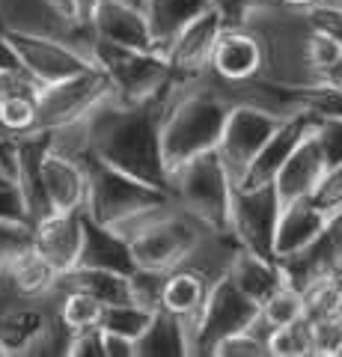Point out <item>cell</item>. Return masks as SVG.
I'll list each match as a JSON object with an SVG mask.
<instances>
[{
  "label": "cell",
  "instance_id": "cell-32",
  "mask_svg": "<svg viewBox=\"0 0 342 357\" xmlns=\"http://www.w3.org/2000/svg\"><path fill=\"white\" fill-rule=\"evenodd\" d=\"M268 351L271 357H313L310 319H301L286 328H274L268 337Z\"/></svg>",
  "mask_w": 342,
  "mask_h": 357
},
{
  "label": "cell",
  "instance_id": "cell-4",
  "mask_svg": "<svg viewBox=\"0 0 342 357\" xmlns=\"http://www.w3.org/2000/svg\"><path fill=\"white\" fill-rule=\"evenodd\" d=\"M84 161H86V176H90V194H86L84 211L90 218H95L98 223L114 227V223L137 215L143 208L170 199L167 191H161V188L149 185V182H140V178L98 161L93 152H84Z\"/></svg>",
  "mask_w": 342,
  "mask_h": 357
},
{
  "label": "cell",
  "instance_id": "cell-16",
  "mask_svg": "<svg viewBox=\"0 0 342 357\" xmlns=\"http://www.w3.org/2000/svg\"><path fill=\"white\" fill-rule=\"evenodd\" d=\"M313 126V114H306V110H297V114L286 116L280 122V128L271 134L268 143L256 152V158L250 161L247 173L238 178V188H262V185H274L277 182V176L283 170V164L289 161V155L295 152V146L301 143V137Z\"/></svg>",
  "mask_w": 342,
  "mask_h": 357
},
{
  "label": "cell",
  "instance_id": "cell-42",
  "mask_svg": "<svg viewBox=\"0 0 342 357\" xmlns=\"http://www.w3.org/2000/svg\"><path fill=\"white\" fill-rule=\"evenodd\" d=\"M69 357H104L102 328H93V331H81V333H75V337H72Z\"/></svg>",
  "mask_w": 342,
  "mask_h": 357
},
{
  "label": "cell",
  "instance_id": "cell-39",
  "mask_svg": "<svg viewBox=\"0 0 342 357\" xmlns=\"http://www.w3.org/2000/svg\"><path fill=\"white\" fill-rule=\"evenodd\" d=\"M313 203L322 208L327 218L342 208V161L327 167L325 178L318 182V188L313 191Z\"/></svg>",
  "mask_w": 342,
  "mask_h": 357
},
{
  "label": "cell",
  "instance_id": "cell-41",
  "mask_svg": "<svg viewBox=\"0 0 342 357\" xmlns=\"http://www.w3.org/2000/svg\"><path fill=\"white\" fill-rule=\"evenodd\" d=\"M306 15H310V21L318 30H325L327 36H334L342 45V6L339 3H318L313 9H306Z\"/></svg>",
  "mask_w": 342,
  "mask_h": 357
},
{
  "label": "cell",
  "instance_id": "cell-48",
  "mask_svg": "<svg viewBox=\"0 0 342 357\" xmlns=\"http://www.w3.org/2000/svg\"><path fill=\"white\" fill-rule=\"evenodd\" d=\"M0 185H15V178L9 176V173L3 170V167H0Z\"/></svg>",
  "mask_w": 342,
  "mask_h": 357
},
{
  "label": "cell",
  "instance_id": "cell-52",
  "mask_svg": "<svg viewBox=\"0 0 342 357\" xmlns=\"http://www.w3.org/2000/svg\"><path fill=\"white\" fill-rule=\"evenodd\" d=\"M131 3H140V0H131Z\"/></svg>",
  "mask_w": 342,
  "mask_h": 357
},
{
  "label": "cell",
  "instance_id": "cell-14",
  "mask_svg": "<svg viewBox=\"0 0 342 357\" xmlns=\"http://www.w3.org/2000/svg\"><path fill=\"white\" fill-rule=\"evenodd\" d=\"M212 286H215L212 277L194 265H179L167 274L164 310L173 312V316L182 321V328L187 333V345H191V357H194V342H196V333H200L203 310H205Z\"/></svg>",
  "mask_w": 342,
  "mask_h": 357
},
{
  "label": "cell",
  "instance_id": "cell-17",
  "mask_svg": "<svg viewBox=\"0 0 342 357\" xmlns=\"http://www.w3.org/2000/svg\"><path fill=\"white\" fill-rule=\"evenodd\" d=\"M327 167L330 164L322 149V140H318V134H316V116H313L310 131L301 137V143H297L295 152L289 155V161L283 164L277 182H274V188H277V194H280V203L313 197L318 182H322L327 173Z\"/></svg>",
  "mask_w": 342,
  "mask_h": 357
},
{
  "label": "cell",
  "instance_id": "cell-34",
  "mask_svg": "<svg viewBox=\"0 0 342 357\" xmlns=\"http://www.w3.org/2000/svg\"><path fill=\"white\" fill-rule=\"evenodd\" d=\"M30 248H33V220L0 218V268Z\"/></svg>",
  "mask_w": 342,
  "mask_h": 357
},
{
  "label": "cell",
  "instance_id": "cell-30",
  "mask_svg": "<svg viewBox=\"0 0 342 357\" xmlns=\"http://www.w3.org/2000/svg\"><path fill=\"white\" fill-rule=\"evenodd\" d=\"M301 292H304V310L310 321L342 319V283L336 280V274L313 280Z\"/></svg>",
  "mask_w": 342,
  "mask_h": 357
},
{
  "label": "cell",
  "instance_id": "cell-6",
  "mask_svg": "<svg viewBox=\"0 0 342 357\" xmlns=\"http://www.w3.org/2000/svg\"><path fill=\"white\" fill-rule=\"evenodd\" d=\"M280 194L274 185L262 188H233V203H229L226 229L233 238L250 253L274 256V238H277L280 220ZM277 259V256H274Z\"/></svg>",
  "mask_w": 342,
  "mask_h": 357
},
{
  "label": "cell",
  "instance_id": "cell-40",
  "mask_svg": "<svg viewBox=\"0 0 342 357\" xmlns=\"http://www.w3.org/2000/svg\"><path fill=\"white\" fill-rule=\"evenodd\" d=\"M316 134H318V140H322L327 164H339L342 161V119H318L316 116Z\"/></svg>",
  "mask_w": 342,
  "mask_h": 357
},
{
  "label": "cell",
  "instance_id": "cell-47",
  "mask_svg": "<svg viewBox=\"0 0 342 357\" xmlns=\"http://www.w3.org/2000/svg\"><path fill=\"white\" fill-rule=\"evenodd\" d=\"M274 3L289 6V9H313V6H318V3H325V0H274Z\"/></svg>",
  "mask_w": 342,
  "mask_h": 357
},
{
  "label": "cell",
  "instance_id": "cell-19",
  "mask_svg": "<svg viewBox=\"0 0 342 357\" xmlns=\"http://www.w3.org/2000/svg\"><path fill=\"white\" fill-rule=\"evenodd\" d=\"M90 27L95 33V39L125 45V48L158 51L140 3H131V0H102L93 13Z\"/></svg>",
  "mask_w": 342,
  "mask_h": 357
},
{
  "label": "cell",
  "instance_id": "cell-35",
  "mask_svg": "<svg viewBox=\"0 0 342 357\" xmlns=\"http://www.w3.org/2000/svg\"><path fill=\"white\" fill-rule=\"evenodd\" d=\"M295 96L306 114H313L318 119H342V86L295 89Z\"/></svg>",
  "mask_w": 342,
  "mask_h": 357
},
{
  "label": "cell",
  "instance_id": "cell-9",
  "mask_svg": "<svg viewBox=\"0 0 342 357\" xmlns=\"http://www.w3.org/2000/svg\"><path fill=\"white\" fill-rule=\"evenodd\" d=\"M9 42L15 45L21 66L27 72H33L42 84H60L65 77L93 69V60L81 54L78 48H72L69 42L42 36V33H24V30H6Z\"/></svg>",
  "mask_w": 342,
  "mask_h": 357
},
{
  "label": "cell",
  "instance_id": "cell-44",
  "mask_svg": "<svg viewBox=\"0 0 342 357\" xmlns=\"http://www.w3.org/2000/svg\"><path fill=\"white\" fill-rule=\"evenodd\" d=\"M0 218H27L24 199L15 185H0Z\"/></svg>",
  "mask_w": 342,
  "mask_h": 357
},
{
  "label": "cell",
  "instance_id": "cell-23",
  "mask_svg": "<svg viewBox=\"0 0 342 357\" xmlns=\"http://www.w3.org/2000/svg\"><path fill=\"white\" fill-rule=\"evenodd\" d=\"M215 3L217 0H140V9L149 21L155 48L164 51L194 18H200Z\"/></svg>",
  "mask_w": 342,
  "mask_h": 357
},
{
  "label": "cell",
  "instance_id": "cell-50",
  "mask_svg": "<svg viewBox=\"0 0 342 357\" xmlns=\"http://www.w3.org/2000/svg\"><path fill=\"white\" fill-rule=\"evenodd\" d=\"M336 280H339V283H342V271H339V274H336Z\"/></svg>",
  "mask_w": 342,
  "mask_h": 357
},
{
  "label": "cell",
  "instance_id": "cell-26",
  "mask_svg": "<svg viewBox=\"0 0 342 357\" xmlns=\"http://www.w3.org/2000/svg\"><path fill=\"white\" fill-rule=\"evenodd\" d=\"M137 357H191L182 321L167 310H158L146 331L137 337Z\"/></svg>",
  "mask_w": 342,
  "mask_h": 357
},
{
  "label": "cell",
  "instance_id": "cell-3",
  "mask_svg": "<svg viewBox=\"0 0 342 357\" xmlns=\"http://www.w3.org/2000/svg\"><path fill=\"white\" fill-rule=\"evenodd\" d=\"M233 188L235 182L229 176L226 164L220 161L217 149L170 167L167 176V194L185 211H191V215L205 220L215 229H226Z\"/></svg>",
  "mask_w": 342,
  "mask_h": 357
},
{
  "label": "cell",
  "instance_id": "cell-31",
  "mask_svg": "<svg viewBox=\"0 0 342 357\" xmlns=\"http://www.w3.org/2000/svg\"><path fill=\"white\" fill-rule=\"evenodd\" d=\"M167 274L170 271H158V268H143L137 265L128 274V289H131V301L137 307L158 312L164 310V286H167Z\"/></svg>",
  "mask_w": 342,
  "mask_h": 357
},
{
  "label": "cell",
  "instance_id": "cell-43",
  "mask_svg": "<svg viewBox=\"0 0 342 357\" xmlns=\"http://www.w3.org/2000/svg\"><path fill=\"white\" fill-rule=\"evenodd\" d=\"M102 340H104V357H137V340L125 337V333L102 328Z\"/></svg>",
  "mask_w": 342,
  "mask_h": 357
},
{
  "label": "cell",
  "instance_id": "cell-27",
  "mask_svg": "<svg viewBox=\"0 0 342 357\" xmlns=\"http://www.w3.org/2000/svg\"><path fill=\"white\" fill-rule=\"evenodd\" d=\"M306 319V310H304V292L292 283H283L277 292H274L265 304L259 307V316L256 321L250 325V331H256L259 337L268 342L271 331L274 328H286V325H295V321ZM271 354V351H268Z\"/></svg>",
  "mask_w": 342,
  "mask_h": 357
},
{
  "label": "cell",
  "instance_id": "cell-1",
  "mask_svg": "<svg viewBox=\"0 0 342 357\" xmlns=\"http://www.w3.org/2000/svg\"><path fill=\"white\" fill-rule=\"evenodd\" d=\"M229 105L191 81H173L161 110V146L167 167L217 149Z\"/></svg>",
  "mask_w": 342,
  "mask_h": 357
},
{
  "label": "cell",
  "instance_id": "cell-53",
  "mask_svg": "<svg viewBox=\"0 0 342 357\" xmlns=\"http://www.w3.org/2000/svg\"><path fill=\"white\" fill-rule=\"evenodd\" d=\"M336 3H339V6H342V0H336Z\"/></svg>",
  "mask_w": 342,
  "mask_h": 357
},
{
  "label": "cell",
  "instance_id": "cell-5",
  "mask_svg": "<svg viewBox=\"0 0 342 357\" xmlns=\"http://www.w3.org/2000/svg\"><path fill=\"white\" fill-rule=\"evenodd\" d=\"M110 98H114V84L98 66L65 77L60 84H48L39 98V131L78 126Z\"/></svg>",
  "mask_w": 342,
  "mask_h": 357
},
{
  "label": "cell",
  "instance_id": "cell-15",
  "mask_svg": "<svg viewBox=\"0 0 342 357\" xmlns=\"http://www.w3.org/2000/svg\"><path fill=\"white\" fill-rule=\"evenodd\" d=\"M33 248L57 268L60 274L72 271L81 262L84 248V211H51L33 223Z\"/></svg>",
  "mask_w": 342,
  "mask_h": 357
},
{
  "label": "cell",
  "instance_id": "cell-45",
  "mask_svg": "<svg viewBox=\"0 0 342 357\" xmlns=\"http://www.w3.org/2000/svg\"><path fill=\"white\" fill-rule=\"evenodd\" d=\"M98 3H102V0H75V15H78V21L90 24V21H93V13L98 9Z\"/></svg>",
  "mask_w": 342,
  "mask_h": 357
},
{
  "label": "cell",
  "instance_id": "cell-38",
  "mask_svg": "<svg viewBox=\"0 0 342 357\" xmlns=\"http://www.w3.org/2000/svg\"><path fill=\"white\" fill-rule=\"evenodd\" d=\"M313 357H342V319L310 321Z\"/></svg>",
  "mask_w": 342,
  "mask_h": 357
},
{
  "label": "cell",
  "instance_id": "cell-8",
  "mask_svg": "<svg viewBox=\"0 0 342 357\" xmlns=\"http://www.w3.org/2000/svg\"><path fill=\"white\" fill-rule=\"evenodd\" d=\"M286 116H277L271 110L253 107V105H233L226 116L224 134H220L217 143V155L220 161L226 164L233 182H238L241 176L247 173L250 161L256 158V152L268 143V137L280 128V122Z\"/></svg>",
  "mask_w": 342,
  "mask_h": 357
},
{
  "label": "cell",
  "instance_id": "cell-13",
  "mask_svg": "<svg viewBox=\"0 0 342 357\" xmlns=\"http://www.w3.org/2000/svg\"><path fill=\"white\" fill-rule=\"evenodd\" d=\"M280 265L286 271V280L297 289H306L313 280H322V277L339 274L342 271V208L327 218L325 229L318 232L313 244H306L304 250L280 259Z\"/></svg>",
  "mask_w": 342,
  "mask_h": 357
},
{
  "label": "cell",
  "instance_id": "cell-37",
  "mask_svg": "<svg viewBox=\"0 0 342 357\" xmlns=\"http://www.w3.org/2000/svg\"><path fill=\"white\" fill-rule=\"evenodd\" d=\"M212 357H271L268 354V342H265L256 331H238L229 333L226 340H220L215 345Z\"/></svg>",
  "mask_w": 342,
  "mask_h": 357
},
{
  "label": "cell",
  "instance_id": "cell-49",
  "mask_svg": "<svg viewBox=\"0 0 342 357\" xmlns=\"http://www.w3.org/2000/svg\"><path fill=\"white\" fill-rule=\"evenodd\" d=\"M0 357H6V349H3V342H0Z\"/></svg>",
  "mask_w": 342,
  "mask_h": 357
},
{
  "label": "cell",
  "instance_id": "cell-46",
  "mask_svg": "<svg viewBox=\"0 0 342 357\" xmlns=\"http://www.w3.org/2000/svg\"><path fill=\"white\" fill-rule=\"evenodd\" d=\"M48 3L57 9L60 15H65V18H72V21H78V15H75V0H48ZM84 24V21H81Z\"/></svg>",
  "mask_w": 342,
  "mask_h": 357
},
{
  "label": "cell",
  "instance_id": "cell-51",
  "mask_svg": "<svg viewBox=\"0 0 342 357\" xmlns=\"http://www.w3.org/2000/svg\"><path fill=\"white\" fill-rule=\"evenodd\" d=\"M325 3H336V0H325Z\"/></svg>",
  "mask_w": 342,
  "mask_h": 357
},
{
  "label": "cell",
  "instance_id": "cell-28",
  "mask_svg": "<svg viewBox=\"0 0 342 357\" xmlns=\"http://www.w3.org/2000/svg\"><path fill=\"white\" fill-rule=\"evenodd\" d=\"M57 292H60V319L69 325L72 333L104 325V312H107L104 301L78 292V289H57Z\"/></svg>",
  "mask_w": 342,
  "mask_h": 357
},
{
  "label": "cell",
  "instance_id": "cell-22",
  "mask_svg": "<svg viewBox=\"0 0 342 357\" xmlns=\"http://www.w3.org/2000/svg\"><path fill=\"white\" fill-rule=\"evenodd\" d=\"M229 277H233V283L244 292L247 298H253L256 304L262 307L265 301H268L286 280V271L280 259H274V256H259V253H250L241 248L238 256L229 265Z\"/></svg>",
  "mask_w": 342,
  "mask_h": 357
},
{
  "label": "cell",
  "instance_id": "cell-33",
  "mask_svg": "<svg viewBox=\"0 0 342 357\" xmlns=\"http://www.w3.org/2000/svg\"><path fill=\"white\" fill-rule=\"evenodd\" d=\"M152 316H155V312H149V310L137 307L134 301H125V304L107 307V312H104V325H102V328L116 331V333H125V337L137 340L140 333L146 331V325L152 321Z\"/></svg>",
  "mask_w": 342,
  "mask_h": 357
},
{
  "label": "cell",
  "instance_id": "cell-2",
  "mask_svg": "<svg viewBox=\"0 0 342 357\" xmlns=\"http://www.w3.org/2000/svg\"><path fill=\"white\" fill-rule=\"evenodd\" d=\"M93 63L110 77L114 98L123 105L158 102V98L170 93V86L176 81L173 66L161 51L125 48V45L95 39Z\"/></svg>",
  "mask_w": 342,
  "mask_h": 357
},
{
  "label": "cell",
  "instance_id": "cell-54",
  "mask_svg": "<svg viewBox=\"0 0 342 357\" xmlns=\"http://www.w3.org/2000/svg\"><path fill=\"white\" fill-rule=\"evenodd\" d=\"M0 137H3V134H0Z\"/></svg>",
  "mask_w": 342,
  "mask_h": 357
},
{
  "label": "cell",
  "instance_id": "cell-29",
  "mask_svg": "<svg viewBox=\"0 0 342 357\" xmlns=\"http://www.w3.org/2000/svg\"><path fill=\"white\" fill-rule=\"evenodd\" d=\"M39 131V98L36 96H0V134L9 140Z\"/></svg>",
  "mask_w": 342,
  "mask_h": 357
},
{
  "label": "cell",
  "instance_id": "cell-7",
  "mask_svg": "<svg viewBox=\"0 0 342 357\" xmlns=\"http://www.w3.org/2000/svg\"><path fill=\"white\" fill-rule=\"evenodd\" d=\"M256 316H259V304L241 292L233 283V277L224 274L220 280H215L212 292H208L200 333H196L194 342V357H212L220 340H226L229 333L247 331L256 321Z\"/></svg>",
  "mask_w": 342,
  "mask_h": 357
},
{
  "label": "cell",
  "instance_id": "cell-21",
  "mask_svg": "<svg viewBox=\"0 0 342 357\" xmlns=\"http://www.w3.org/2000/svg\"><path fill=\"white\" fill-rule=\"evenodd\" d=\"M325 223L327 215L313 203V197L283 203L277 220V238H274V256L286 259V256L304 250L306 244L316 241V236L325 229Z\"/></svg>",
  "mask_w": 342,
  "mask_h": 357
},
{
  "label": "cell",
  "instance_id": "cell-20",
  "mask_svg": "<svg viewBox=\"0 0 342 357\" xmlns=\"http://www.w3.org/2000/svg\"><path fill=\"white\" fill-rule=\"evenodd\" d=\"M78 265L107 268V271H119V274H131L137 268L131 241L119 236L114 227L90 218L86 211H84V248Z\"/></svg>",
  "mask_w": 342,
  "mask_h": 357
},
{
  "label": "cell",
  "instance_id": "cell-12",
  "mask_svg": "<svg viewBox=\"0 0 342 357\" xmlns=\"http://www.w3.org/2000/svg\"><path fill=\"white\" fill-rule=\"evenodd\" d=\"M208 72L224 81H253L265 75V45L262 36L244 21H226L220 30Z\"/></svg>",
  "mask_w": 342,
  "mask_h": 357
},
{
  "label": "cell",
  "instance_id": "cell-11",
  "mask_svg": "<svg viewBox=\"0 0 342 357\" xmlns=\"http://www.w3.org/2000/svg\"><path fill=\"white\" fill-rule=\"evenodd\" d=\"M42 188H45L51 211H84L90 194V176H86L84 152H69L51 146L42 155Z\"/></svg>",
  "mask_w": 342,
  "mask_h": 357
},
{
  "label": "cell",
  "instance_id": "cell-36",
  "mask_svg": "<svg viewBox=\"0 0 342 357\" xmlns=\"http://www.w3.org/2000/svg\"><path fill=\"white\" fill-rule=\"evenodd\" d=\"M72 337L75 333L69 331V325L60 319V310L57 316H54L45 331L36 337V342L30 345L27 357H69V349H72Z\"/></svg>",
  "mask_w": 342,
  "mask_h": 357
},
{
  "label": "cell",
  "instance_id": "cell-18",
  "mask_svg": "<svg viewBox=\"0 0 342 357\" xmlns=\"http://www.w3.org/2000/svg\"><path fill=\"white\" fill-rule=\"evenodd\" d=\"M60 310V292L54 289L45 298H30L21 304L0 312V342L6 349V357H27L30 345L45 331L48 321Z\"/></svg>",
  "mask_w": 342,
  "mask_h": 357
},
{
  "label": "cell",
  "instance_id": "cell-10",
  "mask_svg": "<svg viewBox=\"0 0 342 357\" xmlns=\"http://www.w3.org/2000/svg\"><path fill=\"white\" fill-rule=\"evenodd\" d=\"M224 27H226V13L220 9V3H215L212 9H205L200 18H194L191 24L161 51L164 57H167V63L173 66L176 81H187V77L208 72L217 36Z\"/></svg>",
  "mask_w": 342,
  "mask_h": 357
},
{
  "label": "cell",
  "instance_id": "cell-25",
  "mask_svg": "<svg viewBox=\"0 0 342 357\" xmlns=\"http://www.w3.org/2000/svg\"><path fill=\"white\" fill-rule=\"evenodd\" d=\"M3 271H6V277L13 280V286L18 289V292L27 295V298H45L60 283V271L36 248L18 253L13 262L3 265Z\"/></svg>",
  "mask_w": 342,
  "mask_h": 357
},
{
  "label": "cell",
  "instance_id": "cell-24",
  "mask_svg": "<svg viewBox=\"0 0 342 357\" xmlns=\"http://www.w3.org/2000/svg\"><path fill=\"white\" fill-rule=\"evenodd\" d=\"M57 289H78L98 301H104L107 307L114 304H125L131 301V289H128V274L119 271H107V268H90V265H75L72 271L60 274Z\"/></svg>",
  "mask_w": 342,
  "mask_h": 357
}]
</instances>
